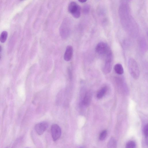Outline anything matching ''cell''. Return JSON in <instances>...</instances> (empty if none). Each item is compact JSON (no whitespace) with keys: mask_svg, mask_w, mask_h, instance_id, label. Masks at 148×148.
Here are the masks:
<instances>
[{"mask_svg":"<svg viewBox=\"0 0 148 148\" xmlns=\"http://www.w3.org/2000/svg\"><path fill=\"white\" fill-rule=\"evenodd\" d=\"M73 48L71 45L68 46L64 55V60L67 61H70L71 59L73 54Z\"/></svg>","mask_w":148,"mask_h":148,"instance_id":"cell-8","label":"cell"},{"mask_svg":"<svg viewBox=\"0 0 148 148\" xmlns=\"http://www.w3.org/2000/svg\"><path fill=\"white\" fill-rule=\"evenodd\" d=\"M81 7L75 2L72 1L69 5L68 11L75 18H78L80 16Z\"/></svg>","mask_w":148,"mask_h":148,"instance_id":"cell-2","label":"cell"},{"mask_svg":"<svg viewBox=\"0 0 148 148\" xmlns=\"http://www.w3.org/2000/svg\"><path fill=\"white\" fill-rule=\"evenodd\" d=\"M48 124L46 122H42L36 124L35 127V129L36 133L39 135H41L47 129Z\"/></svg>","mask_w":148,"mask_h":148,"instance_id":"cell-6","label":"cell"},{"mask_svg":"<svg viewBox=\"0 0 148 148\" xmlns=\"http://www.w3.org/2000/svg\"><path fill=\"white\" fill-rule=\"evenodd\" d=\"M78 1L81 3H84L86 2L87 1L86 0H80Z\"/></svg>","mask_w":148,"mask_h":148,"instance_id":"cell-18","label":"cell"},{"mask_svg":"<svg viewBox=\"0 0 148 148\" xmlns=\"http://www.w3.org/2000/svg\"><path fill=\"white\" fill-rule=\"evenodd\" d=\"M117 144L116 140L112 137L109 140L107 145L108 148H116Z\"/></svg>","mask_w":148,"mask_h":148,"instance_id":"cell-10","label":"cell"},{"mask_svg":"<svg viewBox=\"0 0 148 148\" xmlns=\"http://www.w3.org/2000/svg\"><path fill=\"white\" fill-rule=\"evenodd\" d=\"M136 144L133 141H130L128 142L125 146V148H136Z\"/></svg>","mask_w":148,"mask_h":148,"instance_id":"cell-14","label":"cell"},{"mask_svg":"<svg viewBox=\"0 0 148 148\" xmlns=\"http://www.w3.org/2000/svg\"><path fill=\"white\" fill-rule=\"evenodd\" d=\"M92 97V93L90 91L87 92L85 94L82 101V103L84 106H88L91 101Z\"/></svg>","mask_w":148,"mask_h":148,"instance_id":"cell-9","label":"cell"},{"mask_svg":"<svg viewBox=\"0 0 148 148\" xmlns=\"http://www.w3.org/2000/svg\"><path fill=\"white\" fill-rule=\"evenodd\" d=\"M143 132L146 138H147L148 134V125L147 124L145 125L143 128Z\"/></svg>","mask_w":148,"mask_h":148,"instance_id":"cell-16","label":"cell"},{"mask_svg":"<svg viewBox=\"0 0 148 148\" xmlns=\"http://www.w3.org/2000/svg\"><path fill=\"white\" fill-rule=\"evenodd\" d=\"M51 132L52 137L54 141H56L60 137L61 134L60 127L57 124H54L51 127Z\"/></svg>","mask_w":148,"mask_h":148,"instance_id":"cell-5","label":"cell"},{"mask_svg":"<svg viewBox=\"0 0 148 148\" xmlns=\"http://www.w3.org/2000/svg\"><path fill=\"white\" fill-rule=\"evenodd\" d=\"M107 89V88L105 86L101 88L97 94V98L99 99L102 98L106 93Z\"/></svg>","mask_w":148,"mask_h":148,"instance_id":"cell-12","label":"cell"},{"mask_svg":"<svg viewBox=\"0 0 148 148\" xmlns=\"http://www.w3.org/2000/svg\"><path fill=\"white\" fill-rule=\"evenodd\" d=\"M2 50V47L0 45V52Z\"/></svg>","mask_w":148,"mask_h":148,"instance_id":"cell-19","label":"cell"},{"mask_svg":"<svg viewBox=\"0 0 148 148\" xmlns=\"http://www.w3.org/2000/svg\"><path fill=\"white\" fill-rule=\"evenodd\" d=\"M115 72L118 74L121 75L124 72V70L122 65L120 64H117L114 66Z\"/></svg>","mask_w":148,"mask_h":148,"instance_id":"cell-11","label":"cell"},{"mask_svg":"<svg viewBox=\"0 0 148 148\" xmlns=\"http://www.w3.org/2000/svg\"><path fill=\"white\" fill-rule=\"evenodd\" d=\"M65 21L61 25L60 29V33L61 36L63 38H66L69 34L70 28L69 24Z\"/></svg>","mask_w":148,"mask_h":148,"instance_id":"cell-7","label":"cell"},{"mask_svg":"<svg viewBox=\"0 0 148 148\" xmlns=\"http://www.w3.org/2000/svg\"><path fill=\"white\" fill-rule=\"evenodd\" d=\"M106 55V59L103 68V71L104 73L107 74L110 72L112 67V55L110 49Z\"/></svg>","mask_w":148,"mask_h":148,"instance_id":"cell-3","label":"cell"},{"mask_svg":"<svg viewBox=\"0 0 148 148\" xmlns=\"http://www.w3.org/2000/svg\"><path fill=\"white\" fill-rule=\"evenodd\" d=\"M128 67L130 74L135 79L139 77L140 71L136 62L134 59H129L128 62Z\"/></svg>","mask_w":148,"mask_h":148,"instance_id":"cell-1","label":"cell"},{"mask_svg":"<svg viewBox=\"0 0 148 148\" xmlns=\"http://www.w3.org/2000/svg\"><path fill=\"white\" fill-rule=\"evenodd\" d=\"M110 50L108 45L103 42L99 43L95 47L96 52L100 55H106Z\"/></svg>","mask_w":148,"mask_h":148,"instance_id":"cell-4","label":"cell"},{"mask_svg":"<svg viewBox=\"0 0 148 148\" xmlns=\"http://www.w3.org/2000/svg\"><path fill=\"white\" fill-rule=\"evenodd\" d=\"M6 148H8V147H6Z\"/></svg>","mask_w":148,"mask_h":148,"instance_id":"cell-23","label":"cell"},{"mask_svg":"<svg viewBox=\"0 0 148 148\" xmlns=\"http://www.w3.org/2000/svg\"><path fill=\"white\" fill-rule=\"evenodd\" d=\"M79 148H84L83 147H80Z\"/></svg>","mask_w":148,"mask_h":148,"instance_id":"cell-20","label":"cell"},{"mask_svg":"<svg viewBox=\"0 0 148 148\" xmlns=\"http://www.w3.org/2000/svg\"><path fill=\"white\" fill-rule=\"evenodd\" d=\"M28 148V147H27V148Z\"/></svg>","mask_w":148,"mask_h":148,"instance_id":"cell-22","label":"cell"},{"mask_svg":"<svg viewBox=\"0 0 148 148\" xmlns=\"http://www.w3.org/2000/svg\"><path fill=\"white\" fill-rule=\"evenodd\" d=\"M90 10V7L88 5H85L83 9L84 13L86 14L88 13Z\"/></svg>","mask_w":148,"mask_h":148,"instance_id":"cell-17","label":"cell"},{"mask_svg":"<svg viewBox=\"0 0 148 148\" xmlns=\"http://www.w3.org/2000/svg\"><path fill=\"white\" fill-rule=\"evenodd\" d=\"M8 33L6 31L2 32L0 35V41L2 43L4 42L7 38Z\"/></svg>","mask_w":148,"mask_h":148,"instance_id":"cell-13","label":"cell"},{"mask_svg":"<svg viewBox=\"0 0 148 148\" xmlns=\"http://www.w3.org/2000/svg\"><path fill=\"white\" fill-rule=\"evenodd\" d=\"M1 56L0 55V60H1Z\"/></svg>","mask_w":148,"mask_h":148,"instance_id":"cell-21","label":"cell"},{"mask_svg":"<svg viewBox=\"0 0 148 148\" xmlns=\"http://www.w3.org/2000/svg\"><path fill=\"white\" fill-rule=\"evenodd\" d=\"M107 131L106 130H103L100 133L99 136V138L101 140L105 139L107 135Z\"/></svg>","mask_w":148,"mask_h":148,"instance_id":"cell-15","label":"cell"}]
</instances>
